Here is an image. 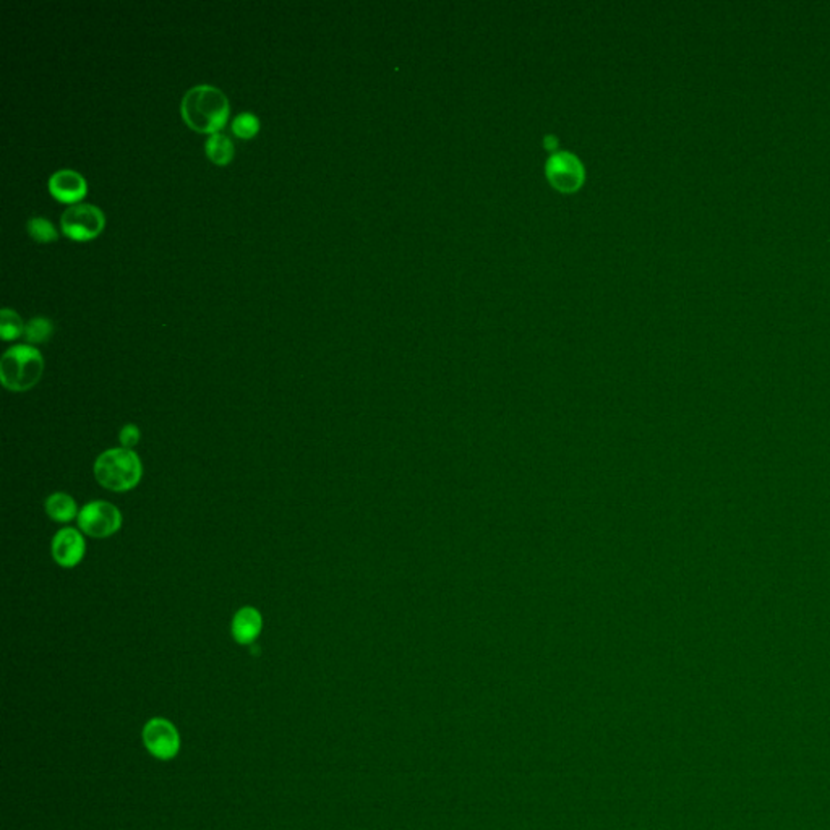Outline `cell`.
<instances>
[{
  "label": "cell",
  "instance_id": "cell-9",
  "mask_svg": "<svg viewBox=\"0 0 830 830\" xmlns=\"http://www.w3.org/2000/svg\"><path fill=\"white\" fill-rule=\"evenodd\" d=\"M49 191L59 201L77 205V201H80L86 195V182L83 179L82 174L70 171V169H62L51 175Z\"/></svg>",
  "mask_w": 830,
  "mask_h": 830
},
{
  "label": "cell",
  "instance_id": "cell-8",
  "mask_svg": "<svg viewBox=\"0 0 830 830\" xmlns=\"http://www.w3.org/2000/svg\"><path fill=\"white\" fill-rule=\"evenodd\" d=\"M549 177L561 190H574L582 182V166L571 153L555 154L549 161Z\"/></svg>",
  "mask_w": 830,
  "mask_h": 830
},
{
  "label": "cell",
  "instance_id": "cell-16",
  "mask_svg": "<svg viewBox=\"0 0 830 830\" xmlns=\"http://www.w3.org/2000/svg\"><path fill=\"white\" fill-rule=\"evenodd\" d=\"M260 130V120L252 112H242L232 122V132L240 138H252Z\"/></svg>",
  "mask_w": 830,
  "mask_h": 830
},
{
  "label": "cell",
  "instance_id": "cell-11",
  "mask_svg": "<svg viewBox=\"0 0 830 830\" xmlns=\"http://www.w3.org/2000/svg\"><path fill=\"white\" fill-rule=\"evenodd\" d=\"M45 513L55 523H70L78 517V506L77 501L69 493L57 492L45 500Z\"/></svg>",
  "mask_w": 830,
  "mask_h": 830
},
{
  "label": "cell",
  "instance_id": "cell-15",
  "mask_svg": "<svg viewBox=\"0 0 830 830\" xmlns=\"http://www.w3.org/2000/svg\"><path fill=\"white\" fill-rule=\"evenodd\" d=\"M27 229L29 235H31L35 240L43 242V244H45V242H53V240H55V239L59 237L57 231H55L54 224H53L47 217H31V219L28 221Z\"/></svg>",
  "mask_w": 830,
  "mask_h": 830
},
{
  "label": "cell",
  "instance_id": "cell-7",
  "mask_svg": "<svg viewBox=\"0 0 830 830\" xmlns=\"http://www.w3.org/2000/svg\"><path fill=\"white\" fill-rule=\"evenodd\" d=\"M53 558L62 568H75L85 557L86 541L82 531L75 527H63L53 539Z\"/></svg>",
  "mask_w": 830,
  "mask_h": 830
},
{
  "label": "cell",
  "instance_id": "cell-13",
  "mask_svg": "<svg viewBox=\"0 0 830 830\" xmlns=\"http://www.w3.org/2000/svg\"><path fill=\"white\" fill-rule=\"evenodd\" d=\"M54 333V325L49 318L45 316H35L29 320V323L25 330L28 343L41 344L49 341V338Z\"/></svg>",
  "mask_w": 830,
  "mask_h": 830
},
{
  "label": "cell",
  "instance_id": "cell-14",
  "mask_svg": "<svg viewBox=\"0 0 830 830\" xmlns=\"http://www.w3.org/2000/svg\"><path fill=\"white\" fill-rule=\"evenodd\" d=\"M25 325L21 321L19 313L10 310V308H4L0 312V334L5 341H12V339H17L21 334L25 333Z\"/></svg>",
  "mask_w": 830,
  "mask_h": 830
},
{
  "label": "cell",
  "instance_id": "cell-4",
  "mask_svg": "<svg viewBox=\"0 0 830 830\" xmlns=\"http://www.w3.org/2000/svg\"><path fill=\"white\" fill-rule=\"evenodd\" d=\"M122 513L109 501H91L83 506L77 517L78 529L93 539H108L122 527Z\"/></svg>",
  "mask_w": 830,
  "mask_h": 830
},
{
  "label": "cell",
  "instance_id": "cell-6",
  "mask_svg": "<svg viewBox=\"0 0 830 830\" xmlns=\"http://www.w3.org/2000/svg\"><path fill=\"white\" fill-rule=\"evenodd\" d=\"M143 741L154 758L163 761L174 758L181 746L179 733L166 719H153L148 723L143 730Z\"/></svg>",
  "mask_w": 830,
  "mask_h": 830
},
{
  "label": "cell",
  "instance_id": "cell-2",
  "mask_svg": "<svg viewBox=\"0 0 830 830\" xmlns=\"http://www.w3.org/2000/svg\"><path fill=\"white\" fill-rule=\"evenodd\" d=\"M94 477L106 490L128 492L143 477V462L134 450L112 448L100 454L94 462Z\"/></svg>",
  "mask_w": 830,
  "mask_h": 830
},
{
  "label": "cell",
  "instance_id": "cell-3",
  "mask_svg": "<svg viewBox=\"0 0 830 830\" xmlns=\"http://www.w3.org/2000/svg\"><path fill=\"white\" fill-rule=\"evenodd\" d=\"M45 371V359L37 347L19 344L10 347L0 361V379L10 391L23 393L35 388Z\"/></svg>",
  "mask_w": 830,
  "mask_h": 830
},
{
  "label": "cell",
  "instance_id": "cell-12",
  "mask_svg": "<svg viewBox=\"0 0 830 830\" xmlns=\"http://www.w3.org/2000/svg\"><path fill=\"white\" fill-rule=\"evenodd\" d=\"M205 150H207L208 158L219 166L231 163L234 158V145L231 138L224 134H215L209 136Z\"/></svg>",
  "mask_w": 830,
  "mask_h": 830
},
{
  "label": "cell",
  "instance_id": "cell-5",
  "mask_svg": "<svg viewBox=\"0 0 830 830\" xmlns=\"http://www.w3.org/2000/svg\"><path fill=\"white\" fill-rule=\"evenodd\" d=\"M106 217L100 208L88 203H77L67 208L61 216L63 234L73 240H90L101 234Z\"/></svg>",
  "mask_w": 830,
  "mask_h": 830
},
{
  "label": "cell",
  "instance_id": "cell-10",
  "mask_svg": "<svg viewBox=\"0 0 830 830\" xmlns=\"http://www.w3.org/2000/svg\"><path fill=\"white\" fill-rule=\"evenodd\" d=\"M263 630L262 614L255 606L240 608L232 618L231 632L232 638L242 646H248L256 641Z\"/></svg>",
  "mask_w": 830,
  "mask_h": 830
},
{
  "label": "cell",
  "instance_id": "cell-17",
  "mask_svg": "<svg viewBox=\"0 0 830 830\" xmlns=\"http://www.w3.org/2000/svg\"><path fill=\"white\" fill-rule=\"evenodd\" d=\"M118 440H120V444L126 448V450H132L135 448L136 444L142 440V432L140 428L134 424H128L120 430V435H118Z\"/></svg>",
  "mask_w": 830,
  "mask_h": 830
},
{
  "label": "cell",
  "instance_id": "cell-1",
  "mask_svg": "<svg viewBox=\"0 0 830 830\" xmlns=\"http://www.w3.org/2000/svg\"><path fill=\"white\" fill-rule=\"evenodd\" d=\"M182 118L193 130L215 135L226 126L229 101L223 91L211 85L190 88L181 104Z\"/></svg>",
  "mask_w": 830,
  "mask_h": 830
}]
</instances>
